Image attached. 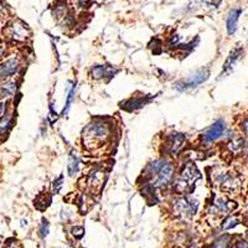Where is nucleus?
Listing matches in <instances>:
<instances>
[{
    "mask_svg": "<svg viewBox=\"0 0 248 248\" xmlns=\"http://www.w3.org/2000/svg\"><path fill=\"white\" fill-rule=\"evenodd\" d=\"M103 183V175L99 171H94L90 175L88 178V184H91L92 186L97 187V186H101Z\"/></svg>",
    "mask_w": 248,
    "mask_h": 248,
    "instance_id": "obj_15",
    "label": "nucleus"
},
{
    "mask_svg": "<svg viewBox=\"0 0 248 248\" xmlns=\"http://www.w3.org/2000/svg\"><path fill=\"white\" fill-rule=\"evenodd\" d=\"M240 15H241L240 9H233V10L230 12L229 16H227V20H226V24H227V31H229L230 35L234 34V31H236V28H237V21H238Z\"/></svg>",
    "mask_w": 248,
    "mask_h": 248,
    "instance_id": "obj_10",
    "label": "nucleus"
},
{
    "mask_svg": "<svg viewBox=\"0 0 248 248\" xmlns=\"http://www.w3.org/2000/svg\"><path fill=\"white\" fill-rule=\"evenodd\" d=\"M198 179H200V172L198 168L192 163H187L181 170L180 176L175 185V190L178 192H190Z\"/></svg>",
    "mask_w": 248,
    "mask_h": 248,
    "instance_id": "obj_3",
    "label": "nucleus"
},
{
    "mask_svg": "<svg viewBox=\"0 0 248 248\" xmlns=\"http://www.w3.org/2000/svg\"><path fill=\"white\" fill-rule=\"evenodd\" d=\"M209 78V71L207 70H199L198 72H195V74L190 75L189 77H186V78L181 79L176 83V90L181 91H187L191 90L194 87H198L199 85H201L202 82H205L206 79Z\"/></svg>",
    "mask_w": 248,
    "mask_h": 248,
    "instance_id": "obj_4",
    "label": "nucleus"
},
{
    "mask_svg": "<svg viewBox=\"0 0 248 248\" xmlns=\"http://www.w3.org/2000/svg\"><path fill=\"white\" fill-rule=\"evenodd\" d=\"M247 237H248V233H247Z\"/></svg>",
    "mask_w": 248,
    "mask_h": 248,
    "instance_id": "obj_26",
    "label": "nucleus"
},
{
    "mask_svg": "<svg viewBox=\"0 0 248 248\" xmlns=\"http://www.w3.org/2000/svg\"><path fill=\"white\" fill-rule=\"evenodd\" d=\"M15 92H16V85L14 82H8L1 86V96L3 97L13 96Z\"/></svg>",
    "mask_w": 248,
    "mask_h": 248,
    "instance_id": "obj_14",
    "label": "nucleus"
},
{
    "mask_svg": "<svg viewBox=\"0 0 248 248\" xmlns=\"http://www.w3.org/2000/svg\"><path fill=\"white\" fill-rule=\"evenodd\" d=\"M237 223H238L237 217H227V218L223 221L222 226H221V229H222V230H230V229H232V227H234Z\"/></svg>",
    "mask_w": 248,
    "mask_h": 248,
    "instance_id": "obj_16",
    "label": "nucleus"
},
{
    "mask_svg": "<svg viewBox=\"0 0 248 248\" xmlns=\"http://www.w3.org/2000/svg\"><path fill=\"white\" fill-rule=\"evenodd\" d=\"M174 209L176 214L181 215L184 217H190L195 215V212L198 210V202L186 198L179 199V200L175 201Z\"/></svg>",
    "mask_w": 248,
    "mask_h": 248,
    "instance_id": "obj_6",
    "label": "nucleus"
},
{
    "mask_svg": "<svg viewBox=\"0 0 248 248\" xmlns=\"http://www.w3.org/2000/svg\"><path fill=\"white\" fill-rule=\"evenodd\" d=\"M62 181H63V176H60L56 181H54V192L55 194H57V192L60 191V189H61Z\"/></svg>",
    "mask_w": 248,
    "mask_h": 248,
    "instance_id": "obj_22",
    "label": "nucleus"
},
{
    "mask_svg": "<svg viewBox=\"0 0 248 248\" xmlns=\"http://www.w3.org/2000/svg\"><path fill=\"white\" fill-rule=\"evenodd\" d=\"M108 137H109V127L102 122H94V123L88 124L82 134L83 145L90 150L102 145L103 141L107 140Z\"/></svg>",
    "mask_w": 248,
    "mask_h": 248,
    "instance_id": "obj_1",
    "label": "nucleus"
},
{
    "mask_svg": "<svg viewBox=\"0 0 248 248\" xmlns=\"http://www.w3.org/2000/svg\"><path fill=\"white\" fill-rule=\"evenodd\" d=\"M19 61L16 59H9L8 61L3 62V65H1V78H5V77L12 76L19 70Z\"/></svg>",
    "mask_w": 248,
    "mask_h": 248,
    "instance_id": "obj_9",
    "label": "nucleus"
},
{
    "mask_svg": "<svg viewBox=\"0 0 248 248\" xmlns=\"http://www.w3.org/2000/svg\"><path fill=\"white\" fill-rule=\"evenodd\" d=\"M229 241H230L229 236L221 237V238H218V240L214 243L212 248H227V246H229Z\"/></svg>",
    "mask_w": 248,
    "mask_h": 248,
    "instance_id": "obj_17",
    "label": "nucleus"
},
{
    "mask_svg": "<svg viewBox=\"0 0 248 248\" xmlns=\"http://www.w3.org/2000/svg\"><path fill=\"white\" fill-rule=\"evenodd\" d=\"M6 34L10 39L16 40V41H25L26 37L29 36L30 31H29L28 26L20 21V20H16L14 23H12L9 25V28L6 29Z\"/></svg>",
    "mask_w": 248,
    "mask_h": 248,
    "instance_id": "obj_5",
    "label": "nucleus"
},
{
    "mask_svg": "<svg viewBox=\"0 0 248 248\" xmlns=\"http://www.w3.org/2000/svg\"><path fill=\"white\" fill-rule=\"evenodd\" d=\"M145 102H147V101H145V99H143V98L136 99V101H132V102H130V103H132V108H130V109H133V108L136 109V108L141 107L143 105H145Z\"/></svg>",
    "mask_w": 248,
    "mask_h": 248,
    "instance_id": "obj_21",
    "label": "nucleus"
},
{
    "mask_svg": "<svg viewBox=\"0 0 248 248\" xmlns=\"http://www.w3.org/2000/svg\"><path fill=\"white\" fill-rule=\"evenodd\" d=\"M226 130V125L222 121H218L211 125L209 129L203 133V141L205 143H212V141L217 140L218 138L223 136V133Z\"/></svg>",
    "mask_w": 248,
    "mask_h": 248,
    "instance_id": "obj_7",
    "label": "nucleus"
},
{
    "mask_svg": "<svg viewBox=\"0 0 248 248\" xmlns=\"http://www.w3.org/2000/svg\"><path fill=\"white\" fill-rule=\"evenodd\" d=\"M74 97H75V87H72L70 91H68L67 102H66V108H65V109H63V113L67 112L68 108L71 107V103H72V99H74Z\"/></svg>",
    "mask_w": 248,
    "mask_h": 248,
    "instance_id": "obj_19",
    "label": "nucleus"
},
{
    "mask_svg": "<svg viewBox=\"0 0 248 248\" xmlns=\"http://www.w3.org/2000/svg\"><path fill=\"white\" fill-rule=\"evenodd\" d=\"M242 130H243V132H245V134H247V136H248V118L243 121Z\"/></svg>",
    "mask_w": 248,
    "mask_h": 248,
    "instance_id": "obj_24",
    "label": "nucleus"
},
{
    "mask_svg": "<svg viewBox=\"0 0 248 248\" xmlns=\"http://www.w3.org/2000/svg\"><path fill=\"white\" fill-rule=\"evenodd\" d=\"M150 174H155V178L150 183L152 184L150 189L153 190L155 187H161V186L168 185L171 181L172 174H174V168L168 161H154V163L150 164Z\"/></svg>",
    "mask_w": 248,
    "mask_h": 248,
    "instance_id": "obj_2",
    "label": "nucleus"
},
{
    "mask_svg": "<svg viewBox=\"0 0 248 248\" xmlns=\"http://www.w3.org/2000/svg\"><path fill=\"white\" fill-rule=\"evenodd\" d=\"M6 248H21V247H20V245L17 241L10 240L8 242V245H6Z\"/></svg>",
    "mask_w": 248,
    "mask_h": 248,
    "instance_id": "obj_23",
    "label": "nucleus"
},
{
    "mask_svg": "<svg viewBox=\"0 0 248 248\" xmlns=\"http://www.w3.org/2000/svg\"><path fill=\"white\" fill-rule=\"evenodd\" d=\"M236 248H248V242H245V241H241V242L237 243Z\"/></svg>",
    "mask_w": 248,
    "mask_h": 248,
    "instance_id": "obj_25",
    "label": "nucleus"
},
{
    "mask_svg": "<svg viewBox=\"0 0 248 248\" xmlns=\"http://www.w3.org/2000/svg\"><path fill=\"white\" fill-rule=\"evenodd\" d=\"M112 68L107 67V66H96L92 68V76L94 78H101V77L106 76V75H112Z\"/></svg>",
    "mask_w": 248,
    "mask_h": 248,
    "instance_id": "obj_11",
    "label": "nucleus"
},
{
    "mask_svg": "<svg viewBox=\"0 0 248 248\" xmlns=\"http://www.w3.org/2000/svg\"><path fill=\"white\" fill-rule=\"evenodd\" d=\"M241 54H242V50H241V48H238V50H234V51H232L231 52V55H230V57L229 59H227V61L225 62V71H230L231 70V67L232 66H233V63L234 62L237 61V59H238V57L241 56Z\"/></svg>",
    "mask_w": 248,
    "mask_h": 248,
    "instance_id": "obj_13",
    "label": "nucleus"
},
{
    "mask_svg": "<svg viewBox=\"0 0 248 248\" xmlns=\"http://www.w3.org/2000/svg\"><path fill=\"white\" fill-rule=\"evenodd\" d=\"M184 143H185V136L180 134V133H174L169 139V150L172 155L178 154L180 149L183 148Z\"/></svg>",
    "mask_w": 248,
    "mask_h": 248,
    "instance_id": "obj_8",
    "label": "nucleus"
},
{
    "mask_svg": "<svg viewBox=\"0 0 248 248\" xmlns=\"http://www.w3.org/2000/svg\"><path fill=\"white\" fill-rule=\"evenodd\" d=\"M48 234V222L47 220L43 218L41 220V225H40V236L46 237Z\"/></svg>",
    "mask_w": 248,
    "mask_h": 248,
    "instance_id": "obj_18",
    "label": "nucleus"
},
{
    "mask_svg": "<svg viewBox=\"0 0 248 248\" xmlns=\"http://www.w3.org/2000/svg\"><path fill=\"white\" fill-rule=\"evenodd\" d=\"M77 171H78V158L74 153H71L70 159H68V174L74 176Z\"/></svg>",
    "mask_w": 248,
    "mask_h": 248,
    "instance_id": "obj_12",
    "label": "nucleus"
},
{
    "mask_svg": "<svg viewBox=\"0 0 248 248\" xmlns=\"http://www.w3.org/2000/svg\"><path fill=\"white\" fill-rule=\"evenodd\" d=\"M72 234H74L76 238H81L82 236H83V233H85V229L83 227H81V226H76V227H74L72 229Z\"/></svg>",
    "mask_w": 248,
    "mask_h": 248,
    "instance_id": "obj_20",
    "label": "nucleus"
}]
</instances>
